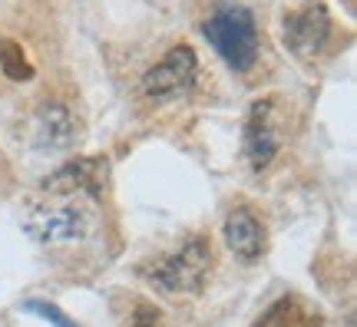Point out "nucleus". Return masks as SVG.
<instances>
[{"label":"nucleus","mask_w":357,"mask_h":327,"mask_svg":"<svg viewBox=\"0 0 357 327\" xmlns=\"http://www.w3.org/2000/svg\"><path fill=\"white\" fill-rule=\"evenodd\" d=\"M202 33L235 73H248L258 63V24L242 3H218L202 24Z\"/></svg>","instance_id":"nucleus-1"},{"label":"nucleus","mask_w":357,"mask_h":327,"mask_svg":"<svg viewBox=\"0 0 357 327\" xmlns=\"http://www.w3.org/2000/svg\"><path fill=\"white\" fill-rule=\"evenodd\" d=\"M212 241L195 235L189 238L178 252L166 254V258H155V261L142 264L139 275L149 277L159 291L166 294H199L208 281V271H212Z\"/></svg>","instance_id":"nucleus-2"},{"label":"nucleus","mask_w":357,"mask_h":327,"mask_svg":"<svg viewBox=\"0 0 357 327\" xmlns=\"http://www.w3.org/2000/svg\"><path fill=\"white\" fill-rule=\"evenodd\" d=\"M284 136H288V113H284V106L275 96L252 102V109L245 116L242 152L255 172L271 165V159L284 146Z\"/></svg>","instance_id":"nucleus-3"},{"label":"nucleus","mask_w":357,"mask_h":327,"mask_svg":"<svg viewBox=\"0 0 357 327\" xmlns=\"http://www.w3.org/2000/svg\"><path fill=\"white\" fill-rule=\"evenodd\" d=\"M96 215L86 205L73 201H53V205H37L26 215V231L43 245H73L93 235Z\"/></svg>","instance_id":"nucleus-4"},{"label":"nucleus","mask_w":357,"mask_h":327,"mask_svg":"<svg viewBox=\"0 0 357 327\" xmlns=\"http://www.w3.org/2000/svg\"><path fill=\"white\" fill-rule=\"evenodd\" d=\"M195 76H199V56H195L192 47L178 43L153 70H146V76H142V93L155 102L178 100V96H185V93L195 86Z\"/></svg>","instance_id":"nucleus-5"},{"label":"nucleus","mask_w":357,"mask_h":327,"mask_svg":"<svg viewBox=\"0 0 357 327\" xmlns=\"http://www.w3.org/2000/svg\"><path fill=\"white\" fill-rule=\"evenodd\" d=\"M106 172H109L106 159H100V155H79L73 162L60 165L50 178H43V192L56 195V199L86 195L89 201H96L102 195V189H106Z\"/></svg>","instance_id":"nucleus-6"},{"label":"nucleus","mask_w":357,"mask_h":327,"mask_svg":"<svg viewBox=\"0 0 357 327\" xmlns=\"http://www.w3.org/2000/svg\"><path fill=\"white\" fill-rule=\"evenodd\" d=\"M331 40V17L321 3H311L305 10H294L284 17V47L301 60L314 63Z\"/></svg>","instance_id":"nucleus-7"},{"label":"nucleus","mask_w":357,"mask_h":327,"mask_svg":"<svg viewBox=\"0 0 357 327\" xmlns=\"http://www.w3.org/2000/svg\"><path fill=\"white\" fill-rule=\"evenodd\" d=\"M33 129H37V146L47 152H63L77 142V116L60 100L40 102Z\"/></svg>","instance_id":"nucleus-8"},{"label":"nucleus","mask_w":357,"mask_h":327,"mask_svg":"<svg viewBox=\"0 0 357 327\" xmlns=\"http://www.w3.org/2000/svg\"><path fill=\"white\" fill-rule=\"evenodd\" d=\"M222 235H225L229 252L235 254V258H242V261H258L268 248L265 225H261V218H258L252 208H235V212L225 218Z\"/></svg>","instance_id":"nucleus-9"},{"label":"nucleus","mask_w":357,"mask_h":327,"mask_svg":"<svg viewBox=\"0 0 357 327\" xmlns=\"http://www.w3.org/2000/svg\"><path fill=\"white\" fill-rule=\"evenodd\" d=\"M255 327H324V321H321V314L311 304L288 294V298H278L271 304L265 314L255 321Z\"/></svg>","instance_id":"nucleus-10"},{"label":"nucleus","mask_w":357,"mask_h":327,"mask_svg":"<svg viewBox=\"0 0 357 327\" xmlns=\"http://www.w3.org/2000/svg\"><path fill=\"white\" fill-rule=\"evenodd\" d=\"M0 66H3V73L10 76V79H30V76H33V66H30V60L24 56V47L13 43V40H7V43L0 47Z\"/></svg>","instance_id":"nucleus-11"},{"label":"nucleus","mask_w":357,"mask_h":327,"mask_svg":"<svg viewBox=\"0 0 357 327\" xmlns=\"http://www.w3.org/2000/svg\"><path fill=\"white\" fill-rule=\"evenodd\" d=\"M24 307H26V311H30V314L47 317V321H50L53 327H77V324H73V321H70V317L63 314V311H60V307H53V304H47V301H26Z\"/></svg>","instance_id":"nucleus-12"},{"label":"nucleus","mask_w":357,"mask_h":327,"mask_svg":"<svg viewBox=\"0 0 357 327\" xmlns=\"http://www.w3.org/2000/svg\"><path fill=\"white\" fill-rule=\"evenodd\" d=\"M126 327H162V314H159V307L139 301L136 307H132V314H129V324Z\"/></svg>","instance_id":"nucleus-13"}]
</instances>
